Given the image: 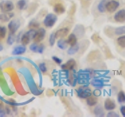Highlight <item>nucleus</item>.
<instances>
[{"label": "nucleus", "mask_w": 125, "mask_h": 117, "mask_svg": "<svg viewBox=\"0 0 125 117\" xmlns=\"http://www.w3.org/2000/svg\"><path fill=\"white\" fill-rule=\"evenodd\" d=\"M57 21L56 15L53 13H49L44 19V24L46 27H52L55 25V23Z\"/></svg>", "instance_id": "1"}, {"label": "nucleus", "mask_w": 125, "mask_h": 117, "mask_svg": "<svg viewBox=\"0 0 125 117\" xmlns=\"http://www.w3.org/2000/svg\"><path fill=\"white\" fill-rule=\"evenodd\" d=\"M35 32H36V30H34L33 29H31L30 30L27 31V32H26L24 34H23V36L21 39L22 45H28L30 41L31 40V39L34 38Z\"/></svg>", "instance_id": "2"}, {"label": "nucleus", "mask_w": 125, "mask_h": 117, "mask_svg": "<svg viewBox=\"0 0 125 117\" xmlns=\"http://www.w3.org/2000/svg\"><path fill=\"white\" fill-rule=\"evenodd\" d=\"M14 9V5L11 1H2L0 2V10L2 13H10Z\"/></svg>", "instance_id": "3"}, {"label": "nucleus", "mask_w": 125, "mask_h": 117, "mask_svg": "<svg viewBox=\"0 0 125 117\" xmlns=\"http://www.w3.org/2000/svg\"><path fill=\"white\" fill-rule=\"evenodd\" d=\"M77 96L81 98H87L88 97L92 95V91L88 88H80L76 90Z\"/></svg>", "instance_id": "4"}, {"label": "nucleus", "mask_w": 125, "mask_h": 117, "mask_svg": "<svg viewBox=\"0 0 125 117\" xmlns=\"http://www.w3.org/2000/svg\"><path fill=\"white\" fill-rule=\"evenodd\" d=\"M20 26H21V22L18 20H11L9 24H8V28H9L10 34H14L17 32L19 29Z\"/></svg>", "instance_id": "5"}, {"label": "nucleus", "mask_w": 125, "mask_h": 117, "mask_svg": "<svg viewBox=\"0 0 125 117\" xmlns=\"http://www.w3.org/2000/svg\"><path fill=\"white\" fill-rule=\"evenodd\" d=\"M120 6V2L116 0H110V1L107 2L106 6H105V9L109 12V13H113L116 10L117 8Z\"/></svg>", "instance_id": "6"}, {"label": "nucleus", "mask_w": 125, "mask_h": 117, "mask_svg": "<svg viewBox=\"0 0 125 117\" xmlns=\"http://www.w3.org/2000/svg\"><path fill=\"white\" fill-rule=\"evenodd\" d=\"M45 34H46V31L44 28H39L36 32H35L33 40L34 41V42H37V43L41 42L43 39L45 38Z\"/></svg>", "instance_id": "7"}, {"label": "nucleus", "mask_w": 125, "mask_h": 117, "mask_svg": "<svg viewBox=\"0 0 125 117\" xmlns=\"http://www.w3.org/2000/svg\"><path fill=\"white\" fill-rule=\"evenodd\" d=\"M76 66V62L73 58H70L66 63L61 65V68L62 70H66V71H70V70H73V68Z\"/></svg>", "instance_id": "8"}, {"label": "nucleus", "mask_w": 125, "mask_h": 117, "mask_svg": "<svg viewBox=\"0 0 125 117\" xmlns=\"http://www.w3.org/2000/svg\"><path fill=\"white\" fill-rule=\"evenodd\" d=\"M116 22H124L125 21V10H120L117 11L113 17Z\"/></svg>", "instance_id": "9"}, {"label": "nucleus", "mask_w": 125, "mask_h": 117, "mask_svg": "<svg viewBox=\"0 0 125 117\" xmlns=\"http://www.w3.org/2000/svg\"><path fill=\"white\" fill-rule=\"evenodd\" d=\"M91 84L94 88L96 89H101L104 87V81L102 79H99V78H95L93 79L91 82Z\"/></svg>", "instance_id": "10"}, {"label": "nucleus", "mask_w": 125, "mask_h": 117, "mask_svg": "<svg viewBox=\"0 0 125 117\" xmlns=\"http://www.w3.org/2000/svg\"><path fill=\"white\" fill-rule=\"evenodd\" d=\"M104 108L105 109H106L108 111H111L116 108V104L114 101L111 100L110 98H107L104 102Z\"/></svg>", "instance_id": "11"}, {"label": "nucleus", "mask_w": 125, "mask_h": 117, "mask_svg": "<svg viewBox=\"0 0 125 117\" xmlns=\"http://www.w3.org/2000/svg\"><path fill=\"white\" fill-rule=\"evenodd\" d=\"M69 33V29L66 28V27H63V28H61L60 30H58L55 34H56V38H62L66 37V35Z\"/></svg>", "instance_id": "12"}, {"label": "nucleus", "mask_w": 125, "mask_h": 117, "mask_svg": "<svg viewBox=\"0 0 125 117\" xmlns=\"http://www.w3.org/2000/svg\"><path fill=\"white\" fill-rule=\"evenodd\" d=\"M26 47L25 45H18L17 47H15L14 49L13 50V55H16V56H19V55H22L26 52Z\"/></svg>", "instance_id": "13"}, {"label": "nucleus", "mask_w": 125, "mask_h": 117, "mask_svg": "<svg viewBox=\"0 0 125 117\" xmlns=\"http://www.w3.org/2000/svg\"><path fill=\"white\" fill-rule=\"evenodd\" d=\"M53 10L56 14H62L65 12L66 10H65V7L62 6V4L56 3V5L54 6Z\"/></svg>", "instance_id": "14"}, {"label": "nucleus", "mask_w": 125, "mask_h": 117, "mask_svg": "<svg viewBox=\"0 0 125 117\" xmlns=\"http://www.w3.org/2000/svg\"><path fill=\"white\" fill-rule=\"evenodd\" d=\"M86 102H87L88 105H89V106H94V105H95L98 103V99H97L96 96L92 95L87 98Z\"/></svg>", "instance_id": "15"}, {"label": "nucleus", "mask_w": 125, "mask_h": 117, "mask_svg": "<svg viewBox=\"0 0 125 117\" xmlns=\"http://www.w3.org/2000/svg\"><path fill=\"white\" fill-rule=\"evenodd\" d=\"M14 14L13 13H3L0 14V20L3 22L9 21L11 18L13 17Z\"/></svg>", "instance_id": "16"}, {"label": "nucleus", "mask_w": 125, "mask_h": 117, "mask_svg": "<svg viewBox=\"0 0 125 117\" xmlns=\"http://www.w3.org/2000/svg\"><path fill=\"white\" fill-rule=\"evenodd\" d=\"M66 41H67L68 45H70V46H73L74 45H76L77 42V38L76 37L75 34H70L68 36V38Z\"/></svg>", "instance_id": "17"}, {"label": "nucleus", "mask_w": 125, "mask_h": 117, "mask_svg": "<svg viewBox=\"0 0 125 117\" xmlns=\"http://www.w3.org/2000/svg\"><path fill=\"white\" fill-rule=\"evenodd\" d=\"M94 114H95L96 116H104L105 113H104V109L101 106V105H98L97 107L95 108L94 109Z\"/></svg>", "instance_id": "18"}, {"label": "nucleus", "mask_w": 125, "mask_h": 117, "mask_svg": "<svg viewBox=\"0 0 125 117\" xmlns=\"http://www.w3.org/2000/svg\"><path fill=\"white\" fill-rule=\"evenodd\" d=\"M106 3H107V0H101L100 1V2L99 3V5H98V6H97V9L100 12V13H103L105 10H106V9H105Z\"/></svg>", "instance_id": "19"}, {"label": "nucleus", "mask_w": 125, "mask_h": 117, "mask_svg": "<svg viewBox=\"0 0 125 117\" xmlns=\"http://www.w3.org/2000/svg\"><path fill=\"white\" fill-rule=\"evenodd\" d=\"M57 46L59 49H60L62 50H64L67 48L68 46V43H67V41L66 40H64V39H60V40L58 41L57 42Z\"/></svg>", "instance_id": "20"}, {"label": "nucleus", "mask_w": 125, "mask_h": 117, "mask_svg": "<svg viewBox=\"0 0 125 117\" xmlns=\"http://www.w3.org/2000/svg\"><path fill=\"white\" fill-rule=\"evenodd\" d=\"M79 49H80V46L78 44H76L73 46H70V48L67 51V53H68V55H73L78 52Z\"/></svg>", "instance_id": "21"}, {"label": "nucleus", "mask_w": 125, "mask_h": 117, "mask_svg": "<svg viewBox=\"0 0 125 117\" xmlns=\"http://www.w3.org/2000/svg\"><path fill=\"white\" fill-rule=\"evenodd\" d=\"M117 101L119 103H125V93L120 91L117 95Z\"/></svg>", "instance_id": "22"}, {"label": "nucleus", "mask_w": 125, "mask_h": 117, "mask_svg": "<svg viewBox=\"0 0 125 117\" xmlns=\"http://www.w3.org/2000/svg\"><path fill=\"white\" fill-rule=\"evenodd\" d=\"M117 44L121 48H125V35H122L117 38Z\"/></svg>", "instance_id": "23"}, {"label": "nucleus", "mask_w": 125, "mask_h": 117, "mask_svg": "<svg viewBox=\"0 0 125 117\" xmlns=\"http://www.w3.org/2000/svg\"><path fill=\"white\" fill-rule=\"evenodd\" d=\"M17 8L19 10H23L27 6L26 0H19V1L17 2Z\"/></svg>", "instance_id": "24"}, {"label": "nucleus", "mask_w": 125, "mask_h": 117, "mask_svg": "<svg viewBox=\"0 0 125 117\" xmlns=\"http://www.w3.org/2000/svg\"><path fill=\"white\" fill-rule=\"evenodd\" d=\"M115 34L116 35H123L125 34V26L119 27L116 28L115 30Z\"/></svg>", "instance_id": "25"}, {"label": "nucleus", "mask_w": 125, "mask_h": 117, "mask_svg": "<svg viewBox=\"0 0 125 117\" xmlns=\"http://www.w3.org/2000/svg\"><path fill=\"white\" fill-rule=\"evenodd\" d=\"M28 27H30V28L33 29V28H39V27H40V23H39L38 21L36 20H31L29 24H28Z\"/></svg>", "instance_id": "26"}, {"label": "nucleus", "mask_w": 125, "mask_h": 117, "mask_svg": "<svg viewBox=\"0 0 125 117\" xmlns=\"http://www.w3.org/2000/svg\"><path fill=\"white\" fill-rule=\"evenodd\" d=\"M6 35V28L4 26H0V40H2Z\"/></svg>", "instance_id": "27"}, {"label": "nucleus", "mask_w": 125, "mask_h": 117, "mask_svg": "<svg viewBox=\"0 0 125 117\" xmlns=\"http://www.w3.org/2000/svg\"><path fill=\"white\" fill-rule=\"evenodd\" d=\"M15 41V35L14 34H9V37H8V39H7V44L8 45H13Z\"/></svg>", "instance_id": "28"}, {"label": "nucleus", "mask_w": 125, "mask_h": 117, "mask_svg": "<svg viewBox=\"0 0 125 117\" xmlns=\"http://www.w3.org/2000/svg\"><path fill=\"white\" fill-rule=\"evenodd\" d=\"M56 34L55 33H52L50 34L49 36V45L51 46H53L54 44H55V41H56Z\"/></svg>", "instance_id": "29"}, {"label": "nucleus", "mask_w": 125, "mask_h": 117, "mask_svg": "<svg viewBox=\"0 0 125 117\" xmlns=\"http://www.w3.org/2000/svg\"><path fill=\"white\" fill-rule=\"evenodd\" d=\"M38 44L37 42H34L33 44H31L30 46V50L33 52H37L38 51Z\"/></svg>", "instance_id": "30"}, {"label": "nucleus", "mask_w": 125, "mask_h": 117, "mask_svg": "<svg viewBox=\"0 0 125 117\" xmlns=\"http://www.w3.org/2000/svg\"><path fill=\"white\" fill-rule=\"evenodd\" d=\"M39 69L42 72V73H45L47 72V67L45 62H42V63L39 64Z\"/></svg>", "instance_id": "31"}, {"label": "nucleus", "mask_w": 125, "mask_h": 117, "mask_svg": "<svg viewBox=\"0 0 125 117\" xmlns=\"http://www.w3.org/2000/svg\"><path fill=\"white\" fill-rule=\"evenodd\" d=\"M44 50H45V45H42V44L38 45V51H37V52H38V53L42 54V53H43V52H44Z\"/></svg>", "instance_id": "32"}, {"label": "nucleus", "mask_w": 125, "mask_h": 117, "mask_svg": "<svg viewBox=\"0 0 125 117\" xmlns=\"http://www.w3.org/2000/svg\"><path fill=\"white\" fill-rule=\"evenodd\" d=\"M6 116V110L4 108L3 105L0 104V116Z\"/></svg>", "instance_id": "33"}, {"label": "nucleus", "mask_w": 125, "mask_h": 117, "mask_svg": "<svg viewBox=\"0 0 125 117\" xmlns=\"http://www.w3.org/2000/svg\"><path fill=\"white\" fill-rule=\"evenodd\" d=\"M52 58L53 59V61L56 62V64H58V65H60L62 63V59H61V58H58L56 56H52Z\"/></svg>", "instance_id": "34"}, {"label": "nucleus", "mask_w": 125, "mask_h": 117, "mask_svg": "<svg viewBox=\"0 0 125 117\" xmlns=\"http://www.w3.org/2000/svg\"><path fill=\"white\" fill-rule=\"evenodd\" d=\"M107 117H119V115L115 112H109L106 115Z\"/></svg>", "instance_id": "35"}, {"label": "nucleus", "mask_w": 125, "mask_h": 117, "mask_svg": "<svg viewBox=\"0 0 125 117\" xmlns=\"http://www.w3.org/2000/svg\"><path fill=\"white\" fill-rule=\"evenodd\" d=\"M120 112H121V115H122L124 117H125V105L124 106H122V107H120Z\"/></svg>", "instance_id": "36"}, {"label": "nucleus", "mask_w": 125, "mask_h": 117, "mask_svg": "<svg viewBox=\"0 0 125 117\" xmlns=\"http://www.w3.org/2000/svg\"><path fill=\"white\" fill-rule=\"evenodd\" d=\"M3 49V48H2V45H1V44H0V51H2Z\"/></svg>", "instance_id": "37"}]
</instances>
